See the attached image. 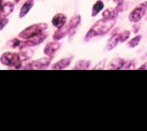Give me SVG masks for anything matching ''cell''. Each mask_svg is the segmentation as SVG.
I'll return each instance as SVG.
<instances>
[{"label": "cell", "instance_id": "1", "mask_svg": "<svg viewBox=\"0 0 147 131\" xmlns=\"http://www.w3.org/2000/svg\"><path fill=\"white\" fill-rule=\"evenodd\" d=\"M115 23H116L115 19H107V18H102L97 21L88 30L84 40L88 41L94 37L100 36L107 34L113 29Z\"/></svg>", "mask_w": 147, "mask_h": 131}, {"label": "cell", "instance_id": "2", "mask_svg": "<svg viewBox=\"0 0 147 131\" xmlns=\"http://www.w3.org/2000/svg\"><path fill=\"white\" fill-rule=\"evenodd\" d=\"M81 23V17L80 15H76L75 17H73L71 20L68 22L67 24H65L61 28L58 29V30L53 35V38L55 41H58L63 37H65L67 35H71L73 33H75L76 29Z\"/></svg>", "mask_w": 147, "mask_h": 131}, {"label": "cell", "instance_id": "3", "mask_svg": "<svg viewBox=\"0 0 147 131\" xmlns=\"http://www.w3.org/2000/svg\"><path fill=\"white\" fill-rule=\"evenodd\" d=\"M0 61H1L3 65L6 66V67L19 69V68H22L23 67L24 59H22L19 53L7 52L1 55V57H0Z\"/></svg>", "mask_w": 147, "mask_h": 131}, {"label": "cell", "instance_id": "4", "mask_svg": "<svg viewBox=\"0 0 147 131\" xmlns=\"http://www.w3.org/2000/svg\"><path fill=\"white\" fill-rule=\"evenodd\" d=\"M48 28L47 23H36V24H33L28 28H26L25 29H24L20 34H19V38L21 39H29L31 38L42 32H43L46 29Z\"/></svg>", "mask_w": 147, "mask_h": 131}, {"label": "cell", "instance_id": "5", "mask_svg": "<svg viewBox=\"0 0 147 131\" xmlns=\"http://www.w3.org/2000/svg\"><path fill=\"white\" fill-rule=\"evenodd\" d=\"M131 35V32L129 30H124L120 33L113 34L107 44V49L108 51L113 50L119 42H125Z\"/></svg>", "mask_w": 147, "mask_h": 131}, {"label": "cell", "instance_id": "6", "mask_svg": "<svg viewBox=\"0 0 147 131\" xmlns=\"http://www.w3.org/2000/svg\"><path fill=\"white\" fill-rule=\"evenodd\" d=\"M147 11V1H144L136 6L129 14L128 19L130 22L135 23H138L146 14Z\"/></svg>", "mask_w": 147, "mask_h": 131}, {"label": "cell", "instance_id": "7", "mask_svg": "<svg viewBox=\"0 0 147 131\" xmlns=\"http://www.w3.org/2000/svg\"><path fill=\"white\" fill-rule=\"evenodd\" d=\"M50 57H44L42 59H39L34 61H31L28 63L27 65L24 66L22 69H30V70H38V69H45L47 68L50 62H51Z\"/></svg>", "mask_w": 147, "mask_h": 131}, {"label": "cell", "instance_id": "8", "mask_svg": "<svg viewBox=\"0 0 147 131\" xmlns=\"http://www.w3.org/2000/svg\"><path fill=\"white\" fill-rule=\"evenodd\" d=\"M14 9V5L11 2H6L4 3L0 2V20L6 18L7 16H9Z\"/></svg>", "mask_w": 147, "mask_h": 131}, {"label": "cell", "instance_id": "9", "mask_svg": "<svg viewBox=\"0 0 147 131\" xmlns=\"http://www.w3.org/2000/svg\"><path fill=\"white\" fill-rule=\"evenodd\" d=\"M61 47V44L58 42V41H51V42H49L45 47H44V53L46 56L48 57H50V58H53L55 53H56V51Z\"/></svg>", "mask_w": 147, "mask_h": 131}, {"label": "cell", "instance_id": "10", "mask_svg": "<svg viewBox=\"0 0 147 131\" xmlns=\"http://www.w3.org/2000/svg\"><path fill=\"white\" fill-rule=\"evenodd\" d=\"M67 23V17L64 14L59 13L56 14L53 18H52V24L54 27L60 29L62 26H64Z\"/></svg>", "mask_w": 147, "mask_h": 131}, {"label": "cell", "instance_id": "11", "mask_svg": "<svg viewBox=\"0 0 147 131\" xmlns=\"http://www.w3.org/2000/svg\"><path fill=\"white\" fill-rule=\"evenodd\" d=\"M125 61L126 60L122 58H115L110 62L108 68L112 70H122L124 69Z\"/></svg>", "mask_w": 147, "mask_h": 131}, {"label": "cell", "instance_id": "12", "mask_svg": "<svg viewBox=\"0 0 147 131\" xmlns=\"http://www.w3.org/2000/svg\"><path fill=\"white\" fill-rule=\"evenodd\" d=\"M72 61V58H65V59H60L58 62H56L55 64H54L52 67H51V69H57V70H61V69H64L66 68L67 67H68L69 64L71 63Z\"/></svg>", "mask_w": 147, "mask_h": 131}, {"label": "cell", "instance_id": "13", "mask_svg": "<svg viewBox=\"0 0 147 131\" xmlns=\"http://www.w3.org/2000/svg\"><path fill=\"white\" fill-rule=\"evenodd\" d=\"M33 5H34V0H27V1L23 5L22 8L20 10L19 17L20 18L24 17L29 13V11L31 10V8L33 7Z\"/></svg>", "mask_w": 147, "mask_h": 131}, {"label": "cell", "instance_id": "14", "mask_svg": "<svg viewBox=\"0 0 147 131\" xmlns=\"http://www.w3.org/2000/svg\"><path fill=\"white\" fill-rule=\"evenodd\" d=\"M118 15H119V12L115 9H107L102 13L103 18H107V19H115L116 20Z\"/></svg>", "mask_w": 147, "mask_h": 131}, {"label": "cell", "instance_id": "15", "mask_svg": "<svg viewBox=\"0 0 147 131\" xmlns=\"http://www.w3.org/2000/svg\"><path fill=\"white\" fill-rule=\"evenodd\" d=\"M103 9H104V3L101 1V0L96 1L92 9V17H96Z\"/></svg>", "mask_w": 147, "mask_h": 131}, {"label": "cell", "instance_id": "16", "mask_svg": "<svg viewBox=\"0 0 147 131\" xmlns=\"http://www.w3.org/2000/svg\"><path fill=\"white\" fill-rule=\"evenodd\" d=\"M91 62L89 60H85V59H82L80 60L76 65V67L74 68V69H81V70H86L90 68Z\"/></svg>", "mask_w": 147, "mask_h": 131}, {"label": "cell", "instance_id": "17", "mask_svg": "<svg viewBox=\"0 0 147 131\" xmlns=\"http://www.w3.org/2000/svg\"><path fill=\"white\" fill-rule=\"evenodd\" d=\"M141 38H142V36H141L140 35H136L135 37H133L132 39H131V40L128 41V43H127L128 47H130V48L136 47L139 44V42H140V41H141Z\"/></svg>", "mask_w": 147, "mask_h": 131}, {"label": "cell", "instance_id": "18", "mask_svg": "<svg viewBox=\"0 0 147 131\" xmlns=\"http://www.w3.org/2000/svg\"><path fill=\"white\" fill-rule=\"evenodd\" d=\"M135 66H136V64H135L134 60H128V61H125V64L124 66V69H125V70L134 69Z\"/></svg>", "mask_w": 147, "mask_h": 131}, {"label": "cell", "instance_id": "19", "mask_svg": "<svg viewBox=\"0 0 147 131\" xmlns=\"http://www.w3.org/2000/svg\"><path fill=\"white\" fill-rule=\"evenodd\" d=\"M8 23H9V20L7 18H4L0 20V30H2Z\"/></svg>", "mask_w": 147, "mask_h": 131}, {"label": "cell", "instance_id": "20", "mask_svg": "<svg viewBox=\"0 0 147 131\" xmlns=\"http://www.w3.org/2000/svg\"><path fill=\"white\" fill-rule=\"evenodd\" d=\"M139 29H140V24H139L138 23H134V25L132 26L133 33H134V34H137V33L138 32Z\"/></svg>", "mask_w": 147, "mask_h": 131}, {"label": "cell", "instance_id": "21", "mask_svg": "<svg viewBox=\"0 0 147 131\" xmlns=\"http://www.w3.org/2000/svg\"><path fill=\"white\" fill-rule=\"evenodd\" d=\"M104 67H105V60H103L99 65H97L95 68H94V69H104L105 68Z\"/></svg>", "mask_w": 147, "mask_h": 131}, {"label": "cell", "instance_id": "22", "mask_svg": "<svg viewBox=\"0 0 147 131\" xmlns=\"http://www.w3.org/2000/svg\"><path fill=\"white\" fill-rule=\"evenodd\" d=\"M138 70H147V62L144 63L139 68H138Z\"/></svg>", "mask_w": 147, "mask_h": 131}, {"label": "cell", "instance_id": "23", "mask_svg": "<svg viewBox=\"0 0 147 131\" xmlns=\"http://www.w3.org/2000/svg\"><path fill=\"white\" fill-rule=\"evenodd\" d=\"M113 2H115L116 4H119V3H122V2H124L125 0H113Z\"/></svg>", "mask_w": 147, "mask_h": 131}, {"label": "cell", "instance_id": "24", "mask_svg": "<svg viewBox=\"0 0 147 131\" xmlns=\"http://www.w3.org/2000/svg\"><path fill=\"white\" fill-rule=\"evenodd\" d=\"M21 1V0H14V2H15V4H18V3H19Z\"/></svg>", "mask_w": 147, "mask_h": 131}, {"label": "cell", "instance_id": "25", "mask_svg": "<svg viewBox=\"0 0 147 131\" xmlns=\"http://www.w3.org/2000/svg\"><path fill=\"white\" fill-rule=\"evenodd\" d=\"M145 19L147 20V11H146V14H145Z\"/></svg>", "mask_w": 147, "mask_h": 131}, {"label": "cell", "instance_id": "26", "mask_svg": "<svg viewBox=\"0 0 147 131\" xmlns=\"http://www.w3.org/2000/svg\"><path fill=\"white\" fill-rule=\"evenodd\" d=\"M4 1V0H0V2H3Z\"/></svg>", "mask_w": 147, "mask_h": 131}]
</instances>
